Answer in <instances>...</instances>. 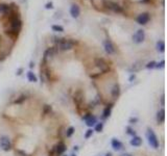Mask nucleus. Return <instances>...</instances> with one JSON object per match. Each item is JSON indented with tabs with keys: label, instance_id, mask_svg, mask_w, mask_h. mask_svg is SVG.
<instances>
[{
	"label": "nucleus",
	"instance_id": "6ab92c4d",
	"mask_svg": "<svg viewBox=\"0 0 167 156\" xmlns=\"http://www.w3.org/2000/svg\"><path fill=\"white\" fill-rule=\"evenodd\" d=\"M142 65H143V63L141 62V60H138V62L134 63L132 66V68L130 69V72H132V73H135V72H138L141 70L142 68Z\"/></svg>",
	"mask_w": 167,
	"mask_h": 156
},
{
	"label": "nucleus",
	"instance_id": "7c9ffc66",
	"mask_svg": "<svg viewBox=\"0 0 167 156\" xmlns=\"http://www.w3.org/2000/svg\"><path fill=\"white\" fill-rule=\"evenodd\" d=\"M135 78H136V75H135L134 73H132V74H131V76H130V78H128V80H130L131 82H132V81L134 80Z\"/></svg>",
	"mask_w": 167,
	"mask_h": 156
},
{
	"label": "nucleus",
	"instance_id": "6e6552de",
	"mask_svg": "<svg viewBox=\"0 0 167 156\" xmlns=\"http://www.w3.org/2000/svg\"><path fill=\"white\" fill-rule=\"evenodd\" d=\"M145 39V31L143 29H139V30L136 31L134 35H133V41H134L136 44H140L142 43Z\"/></svg>",
	"mask_w": 167,
	"mask_h": 156
},
{
	"label": "nucleus",
	"instance_id": "c85d7f7f",
	"mask_svg": "<svg viewBox=\"0 0 167 156\" xmlns=\"http://www.w3.org/2000/svg\"><path fill=\"white\" fill-rule=\"evenodd\" d=\"M137 122H138V118L137 117H132V118H130V120H128V123L130 124H136Z\"/></svg>",
	"mask_w": 167,
	"mask_h": 156
},
{
	"label": "nucleus",
	"instance_id": "f3484780",
	"mask_svg": "<svg viewBox=\"0 0 167 156\" xmlns=\"http://www.w3.org/2000/svg\"><path fill=\"white\" fill-rule=\"evenodd\" d=\"M130 144L133 147H140L142 145V139L140 136H138V135H135L130 141Z\"/></svg>",
	"mask_w": 167,
	"mask_h": 156
},
{
	"label": "nucleus",
	"instance_id": "9d476101",
	"mask_svg": "<svg viewBox=\"0 0 167 156\" xmlns=\"http://www.w3.org/2000/svg\"><path fill=\"white\" fill-rule=\"evenodd\" d=\"M66 150H67V147H66V145H65V143H63V142H58V143L55 146V148H53V151H55V153L58 156L64 154Z\"/></svg>",
	"mask_w": 167,
	"mask_h": 156
},
{
	"label": "nucleus",
	"instance_id": "9b49d317",
	"mask_svg": "<svg viewBox=\"0 0 167 156\" xmlns=\"http://www.w3.org/2000/svg\"><path fill=\"white\" fill-rule=\"evenodd\" d=\"M150 14L148 13H142L137 17V22L140 25H145L148 21H150Z\"/></svg>",
	"mask_w": 167,
	"mask_h": 156
},
{
	"label": "nucleus",
	"instance_id": "a211bd4d",
	"mask_svg": "<svg viewBox=\"0 0 167 156\" xmlns=\"http://www.w3.org/2000/svg\"><path fill=\"white\" fill-rule=\"evenodd\" d=\"M12 10V6L8 5L5 3H0V14H3V15H8Z\"/></svg>",
	"mask_w": 167,
	"mask_h": 156
},
{
	"label": "nucleus",
	"instance_id": "f8f14e48",
	"mask_svg": "<svg viewBox=\"0 0 167 156\" xmlns=\"http://www.w3.org/2000/svg\"><path fill=\"white\" fill-rule=\"evenodd\" d=\"M120 93H121V90H120V85L118 83H114L111 89V95L113 97V99H118L119 96H120Z\"/></svg>",
	"mask_w": 167,
	"mask_h": 156
},
{
	"label": "nucleus",
	"instance_id": "4468645a",
	"mask_svg": "<svg viewBox=\"0 0 167 156\" xmlns=\"http://www.w3.org/2000/svg\"><path fill=\"white\" fill-rule=\"evenodd\" d=\"M80 14V6L77 4H72L71 8H70V15H71L72 18H77Z\"/></svg>",
	"mask_w": 167,
	"mask_h": 156
},
{
	"label": "nucleus",
	"instance_id": "b1692460",
	"mask_svg": "<svg viewBox=\"0 0 167 156\" xmlns=\"http://www.w3.org/2000/svg\"><path fill=\"white\" fill-rule=\"evenodd\" d=\"M93 133H94V130L92 129V128H89L87 131H86V133H85V139H90V137L93 135Z\"/></svg>",
	"mask_w": 167,
	"mask_h": 156
},
{
	"label": "nucleus",
	"instance_id": "bb28decb",
	"mask_svg": "<svg viewBox=\"0 0 167 156\" xmlns=\"http://www.w3.org/2000/svg\"><path fill=\"white\" fill-rule=\"evenodd\" d=\"M126 133H128V135H132V136H135V135H136L135 130L133 129V128H131V127H126Z\"/></svg>",
	"mask_w": 167,
	"mask_h": 156
},
{
	"label": "nucleus",
	"instance_id": "423d86ee",
	"mask_svg": "<svg viewBox=\"0 0 167 156\" xmlns=\"http://www.w3.org/2000/svg\"><path fill=\"white\" fill-rule=\"evenodd\" d=\"M55 52H56V47H51V48L47 49V50L44 52V55H43V64L45 65L46 63H48L49 60L55 56Z\"/></svg>",
	"mask_w": 167,
	"mask_h": 156
},
{
	"label": "nucleus",
	"instance_id": "f704fd0d",
	"mask_svg": "<svg viewBox=\"0 0 167 156\" xmlns=\"http://www.w3.org/2000/svg\"><path fill=\"white\" fill-rule=\"evenodd\" d=\"M105 156H112V153H111V152H108Z\"/></svg>",
	"mask_w": 167,
	"mask_h": 156
},
{
	"label": "nucleus",
	"instance_id": "cd10ccee",
	"mask_svg": "<svg viewBox=\"0 0 167 156\" xmlns=\"http://www.w3.org/2000/svg\"><path fill=\"white\" fill-rule=\"evenodd\" d=\"M165 66V60H161L159 63H156V69H162Z\"/></svg>",
	"mask_w": 167,
	"mask_h": 156
},
{
	"label": "nucleus",
	"instance_id": "c756f323",
	"mask_svg": "<svg viewBox=\"0 0 167 156\" xmlns=\"http://www.w3.org/2000/svg\"><path fill=\"white\" fill-rule=\"evenodd\" d=\"M45 8H46V10H51V8H53V3L52 2H47V3L45 4Z\"/></svg>",
	"mask_w": 167,
	"mask_h": 156
},
{
	"label": "nucleus",
	"instance_id": "412c9836",
	"mask_svg": "<svg viewBox=\"0 0 167 156\" xmlns=\"http://www.w3.org/2000/svg\"><path fill=\"white\" fill-rule=\"evenodd\" d=\"M157 50L160 52H164L165 51V43L163 41H159L157 43Z\"/></svg>",
	"mask_w": 167,
	"mask_h": 156
},
{
	"label": "nucleus",
	"instance_id": "4c0bfd02",
	"mask_svg": "<svg viewBox=\"0 0 167 156\" xmlns=\"http://www.w3.org/2000/svg\"><path fill=\"white\" fill-rule=\"evenodd\" d=\"M71 156H77V155H76V153H72Z\"/></svg>",
	"mask_w": 167,
	"mask_h": 156
},
{
	"label": "nucleus",
	"instance_id": "393cba45",
	"mask_svg": "<svg viewBox=\"0 0 167 156\" xmlns=\"http://www.w3.org/2000/svg\"><path fill=\"white\" fill-rule=\"evenodd\" d=\"M51 28H52L53 31H56V32H63L64 31V27L61 25H52Z\"/></svg>",
	"mask_w": 167,
	"mask_h": 156
},
{
	"label": "nucleus",
	"instance_id": "f257e3e1",
	"mask_svg": "<svg viewBox=\"0 0 167 156\" xmlns=\"http://www.w3.org/2000/svg\"><path fill=\"white\" fill-rule=\"evenodd\" d=\"M55 44H56V49L61 51H69L72 50L74 48L77 43L73 40L70 39H56L55 40Z\"/></svg>",
	"mask_w": 167,
	"mask_h": 156
},
{
	"label": "nucleus",
	"instance_id": "473e14b6",
	"mask_svg": "<svg viewBox=\"0 0 167 156\" xmlns=\"http://www.w3.org/2000/svg\"><path fill=\"white\" fill-rule=\"evenodd\" d=\"M119 156H134V155L131 154V153H122V154H120Z\"/></svg>",
	"mask_w": 167,
	"mask_h": 156
},
{
	"label": "nucleus",
	"instance_id": "39448f33",
	"mask_svg": "<svg viewBox=\"0 0 167 156\" xmlns=\"http://www.w3.org/2000/svg\"><path fill=\"white\" fill-rule=\"evenodd\" d=\"M105 5H106V8H108L109 10L113 11L114 13H117V14L123 13V8H121L118 3H116V2H114V1H111V0H106Z\"/></svg>",
	"mask_w": 167,
	"mask_h": 156
},
{
	"label": "nucleus",
	"instance_id": "c9c22d12",
	"mask_svg": "<svg viewBox=\"0 0 167 156\" xmlns=\"http://www.w3.org/2000/svg\"><path fill=\"white\" fill-rule=\"evenodd\" d=\"M29 67H30V68H33V62L30 63V65H29Z\"/></svg>",
	"mask_w": 167,
	"mask_h": 156
},
{
	"label": "nucleus",
	"instance_id": "58836bf2",
	"mask_svg": "<svg viewBox=\"0 0 167 156\" xmlns=\"http://www.w3.org/2000/svg\"><path fill=\"white\" fill-rule=\"evenodd\" d=\"M64 156H67V155H64Z\"/></svg>",
	"mask_w": 167,
	"mask_h": 156
},
{
	"label": "nucleus",
	"instance_id": "a878e982",
	"mask_svg": "<svg viewBox=\"0 0 167 156\" xmlns=\"http://www.w3.org/2000/svg\"><path fill=\"white\" fill-rule=\"evenodd\" d=\"M146 67V69H148V70H153V69H155L156 68V62H150V63H147V65L145 66Z\"/></svg>",
	"mask_w": 167,
	"mask_h": 156
},
{
	"label": "nucleus",
	"instance_id": "1a4fd4ad",
	"mask_svg": "<svg viewBox=\"0 0 167 156\" xmlns=\"http://www.w3.org/2000/svg\"><path fill=\"white\" fill-rule=\"evenodd\" d=\"M103 48H105V51L108 54H114L116 52V48H115L114 44L110 40H106L103 42Z\"/></svg>",
	"mask_w": 167,
	"mask_h": 156
},
{
	"label": "nucleus",
	"instance_id": "aec40b11",
	"mask_svg": "<svg viewBox=\"0 0 167 156\" xmlns=\"http://www.w3.org/2000/svg\"><path fill=\"white\" fill-rule=\"evenodd\" d=\"M27 79H28V81H30V82H37L38 81V78H37V76H36V74L31 71L27 72Z\"/></svg>",
	"mask_w": 167,
	"mask_h": 156
},
{
	"label": "nucleus",
	"instance_id": "ddd939ff",
	"mask_svg": "<svg viewBox=\"0 0 167 156\" xmlns=\"http://www.w3.org/2000/svg\"><path fill=\"white\" fill-rule=\"evenodd\" d=\"M111 145H112V148L114 149L115 151H120L123 149V144L121 143L118 139H112Z\"/></svg>",
	"mask_w": 167,
	"mask_h": 156
},
{
	"label": "nucleus",
	"instance_id": "dca6fc26",
	"mask_svg": "<svg viewBox=\"0 0 167 156\" xmlns=\"http://www.w3.org/2000/svg\"><path fill=\"white\" fill-rule=\"evenodd\" d=\"M112 109H113V104H109V105L106 106L105 109H103V112H102V116H101V118H102L103 120L108 119V118L111 116Z\"/></svg>",
	"mask_w": 167,
	"mask_h": 156
},
{
	"label": "nucleus",
	"instance_id": "0eeeda50",
	"mask_svg": "<svg viewBox=\"0 0 167 156\" xmlns=\"http://www.w3.org/2000/svg\"><path fill=\"white\" fill-rule=\"evenodd\" d=\"M83 120L86 122V125L88 126V127H93V126H95V124L97 123V118L95 116H93V115L91 114H87L85 115V116L83 117Z\"/></svg>",
	"mask_w": 167,
	"mask_h": 156
},
{
	"label": "nucleus",
	"instance_id": "20e7f679",
	"mask_svg": "<svg viewBox=\"0 0 167 156\" xmlns=\"http://www.w3.org/2000/svg\"><path fill=\"white\" fill-rule=\"evenodd\" d=\"M0 147L5 152H8V151L12 150V142H11L10 137L6 136V135L0 136Z\"/></svg>",
	"mask_w": 167,
	"mask_h": 156
},
{
	"label": "nucleus",
	"instance_id": "f03ea898",
	"mask_svg": "<svg viewBox=\"0 0 167 156\" xmlns=\"http://www.w3.org/2000/svg\"><path fill=\"white\" fill-rule=\"evenodd\" d=\"M146 137H147V141L150 146L153 149H158L160 146L159 139H158L156 133L153 132V130L152 128H147V131H146Z\"/></svg>",
	"mask_w": 167,
	"mask_h": 156
},
{
	"label": "nucleus",
	"instance_id": "e433bc0d",
	"mask_svg": "<svg viewBox=\"0 0 167 156\" xmlns=\"http://www.w3.org/2000/svg\"><path fill=\"white\" fill-rule=\"evenodd\" d=\"M78 150V147H74V151H77Z\"/></svg>",
	"mask_w": 167,
	"mask_h": 156
},
{
	"label": "nucleus",
	"instance_id": "5701e85b",
	"mask_svg": "<svg viewBox=\"0 0 167 156\" xmlns=\"http://www.w3.org/2000/svg\"><path fill=\"white\" fill-rule=\"evenodd\" d=\"M75 132V128L74 127H72V126H70V127L67 129L66 131V136L67 137H71L72 135H73V133Z\"/></svg>",
	"mask_w": 167,
	"mask_h": 156
},
{
	"label": "nucleus",
	"instance_id": "7ed1b4c3",
	"mask_svg": "<svg viewBox=\"0 0 167 156\" xmlns=\"http://www.w3.org/2000/svg\"><path fill=\"white\" fill-rule=\"evenodd\" d=\"M94 65H95V67L99 70V75H100V74L108 73V72L110 71V66L108 65V63L106 62L103 58H95Z\"/></svg>",
	"mask_w": 167,
	"mask_h": 156
},
{
	"label": "nucleus",
	"instance_id": "2eb2a0df",
	"mask_svg": "<svg viewBox=\"0 0 167 156\" xmlns=\"http://www.w3.org/2000/svg\"><path fill=\"white\" fill-rule=\"evenodd\" d=\"M156 120L159 124H163L165 122V110L164 108L160 109L159 112H157V116H156Z\"/></svg>",
	"mask_w": 167,
	"mask_h": 156
},
{
	"label": "nucleus",
	"instance_id": "72a5a7b5",
	"mask_svg": "<svg viewBox=\"0 0 167 156\" xmlns=\"http://www.w3.org/2000/svg\"><path fill=\"white\" fill-rule=\"evenodd\" d=\"M164 101H165V98H164V96H162V98H161V104L164 106Z\"/></svg>",
	"mask_w": 167,
	"mask_h": 156
},
{
	"label": "nucleus",
	"instance_id": "4be33fe9",
	"mask_svg": "<svg viewBox=\"0 0 167 156\" xmlns=\"http://www.w3.org/2000/svg\"><path fill=\"white\" fill-rule=\"evenodd\" d=\"M103 129V123L102 122H99V123H96L95 126H94V131L95 132H101Z\"/></svg>",
	"mask_w": 167,
	"mask_h": 156
},
{
	"label": "nucleus",
	"instance_id": "2f4dec72",
	"mask_svg": "<svg viewBox=\"0 0 167 156\" xmlns=\"http://www.w3.org/2000/svg\"><path fill=\"white\" fill-rule=\"evenodd\" d=\"M22 72H23V68H19V69H18V71H17V73H16V74H17V75L19 76V75H21V74H22Z\"/></svg>",
	"mask_w": 167,
	"mask_h": 156
}]
</instances>
